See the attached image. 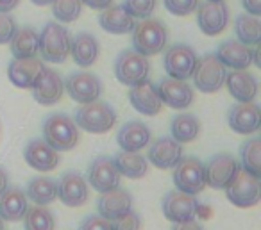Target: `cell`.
I'll use <instances>...</instances> for the list:
<instances>
[{"label":"cell","instance_id":"6da1fadb","mask_svg":"<svg viewBox=\"0 0 261 230\" xmlns=\"http://www.w3.org/2000/svg\"><path fill=\"white\" fill-rule=\"evenodd\" d=\"M133 38L130 43L136 52H140L145 58L150 55H158L163 52L168 41V31L161 20L158 18H145L135 23V29L130 31Z\"/></svg>","mask_w":261,"mask_h":230},{"label":"cell","instance_id":"7a4b0ae2","mask_svg":"<svg viewBox=\"0 0 261 230\" xmlns=\"http://www.w3.org/2000/svg\"><path fill=\"white\" fill-rule=\"evenodd\" d=\"M43 139L58 152H70L79 143V127L65 112H54L43 122Z\"/></svg>","mask_w":261,"mask_h":230},{"label":"cell","instance_id":"3957f363","mask_svg":"<svg viewBox=\"0 0 261 230\" xmlns=\"http://www.w3.org/2000/svg\"><path fill=\"white\" fill-rule=\"evenodd\" d=\"M73 122L79 129L90 134H106L115 127L116 112L108 102L93 100L77 109L73 114Z\"/></svg>","mask_w":261,"mask_h":230},{"label":"cell","instance_id":"277c9868","mask_svg":"<svg viewBox=\"0 0 261 230\" xmlns=\"http://www.w3.org/2000/svg\"><path fill=\"white\" fill-rule=\"evenodd\" d=\"M70 36L68 29L59 22H48L40 33V48L41 59L52 65H63L70 55Z\"/></svg>","mask_w":261,"mask_h":230},{"label":"cell","instance_id":"5b68a950","mask_svg":"<svg viewBox=\"0 0 261 230\" xmlns=\"http://www.w3.org/2000/svg\"><path fill=\"white\" fill-rule=\"evenodd\" d=\"M150 61L149 58L136 52L135 48H127L118 54L115 61V77L123 86H136L149 79Z\"/></svg>","mask_w":261,"mask_h":230},{"label":"cell","instance_id":"8992f818","mask_svg":"<svg viewBox=\"0 0 261 230\" xmlns=\"http://www.w3.org/2000/svg\"><path fill=\"white\" fill-rule=\"evenodd\" d=\"M227 75V68L218 61L215 54H206L197 59L195 70H193V86L200 93L213 95L222 90Z\"/></svg>","mask_w":261,"mask_h":230},{"label":"cell","instance_id":"52a82bcc","mask_svg":"<svg viewBox=\"0 0 261 230\" xmlns=\"http://www.w3.org/2000/svg\"><path fill=\"white\" fill-rule=\"evenodd\" d=\"M174 180L175 189L182 191L188 194H199L206 187V177H204V162L199 157H182L181 161L175 164Z\"/></svg>","mask_w":261,"mask_h":230},{"label":"cell","instance_id":"ba28073f","mask_svg":"<svg viewBox=\"0 0 261 230\" xmlns=\"http://www.w3.org/2000/svg\"><path fill=\"white\" fill-rule=\"evenodd\" d=\"M238 159L231 154H217L204 164V177H206V186L211 189H225L229 184L234 180V177L240 173Z\"/></svg>","mask_w":261,"mask_h":230},{"label":"cell","instance_id":"9c48e42d","mask_svg":"<svg viewBox=\"0 0 261 230\" xmlns=\"http://www.w3.org/2000/svg\"><path fill=\"white\" fill-rule=\"evenodd\" d=\"M225 196L234 207L249 209L259 202V177H254L247 173L245 169H240L231 184L225 187Z\"/></svg>","mask_w":261,"mask_h":230},{"label":"cell","instance_id":"30bf717a","mask_svg":"<svg viewBox=\"0 0 261 230\" xmlns=\"http://www.w3.org/2000/svg\"><path fill=\"white\" fill-rule=\"evenodd\" d=\"M199 207H200V204L195 198V194L182 193V191H179V189H174L165 194L163 204H161L165 218L172 223L193 221V219L197 218Z\"/></svg>","mask_w":261,"mask_h":230},{"label":"cell","instance_id":"8fae6325","mask_svg":"<svg viewBox=\"0 0 261 230\" xmlns=\"http://www.w3.org/2000/svg\"><path fill=\"white\" fill-rule=\"evenodd\" d=\"M197 59H199V55H197V52L190 45L177 43L168 48L167 54H165L163 58L165 72L172 79L188 80L192 77L193 70H195Z\"/></svg>","mask_w":261,"mask_h":230},{"label":"cell","instance_id":"7c38bea8","mask_svg":"<svg viewBox=\"0 0 261 230\" xmlns=\"http://www.w3.org/2000/svg\"><path fill=\"white\" fill-rule=\"evenodd\" d=\"M65 91L70 95L77 104H90L98 100L102 95V82L95 73L91 72H73L66 77Z\"/></svg>","mask_w":261,"mask_h":230},{"label":"cell","instance_id":"4fadbf2b","mask_svg":"<svg viewBox=\"0 0 261 230\" xmlns=\"http://www.w3.org/2000/svg\"><path fill=\"white\" fill-rule=\"evenodd\" d=\"M120 179L122 175L109 155H98L97 159H93L86 173V182L98 193H108L120 187Z\"/></svg>","mask_w":261,"mask_h":230},{"label":"cell","instance_id":"5bb4252c","mask_svg":"<svg viewBox=\"0 0 261 230\" xmlns=\"http://www.w3.org/2000/svg\"><path fill=\"white\" fill-rule=\"evenodd\" d=\"M195 11L199 29L206 36H218L220 33H224L229 23V8L224 0L220 2L204 0L202 4L197 6Z\"/></svg>","mask_w":261,"mask_h":230},{"label":"cell","instance_id":"9a60e30c","mask_svg":"<svg viewBox=\"0 0 261 230\" xmlns=\"http://www.w3.org/2000/svg\"><path fill=\"white\" fill-rule=\"evenodd\" d=\"M156 88L161 102L170 109H177V111L188 109L193 104V98H195L193 88L186 80L165 77V79L160 80V84Z\"/></svg>","mask_w":261,"mask_h":230},{"label":"cell","instance_id":"2e32d148","mask_svg":"<svg viewBox=\"0 0 261 230\" xmlns=\"http://www.w3.org/2000/svg\"><path fill=\"white\" fill-rule=\"evenodd\" d=\"M45 63L36 58L13 59L8 66V77L20 90H33L45 72Z\"/></svg>","mask_w":261,"mask_h":230},{"label":"cell","instance_id":"e0dca14e","mask_svg":"<svg viewBox=\"0 0 261 230\" xmlns=\"http://www.w3.org/2000/svg\"><path fill=\"white\" fill-rule=\"evenodd\" d=\"M227 123L232 132L250 136L259 130V105L254 102H238L227 112Z\"/></svg>","mask_w":261,"mask_h":230},{"label":"cell","instance_id":"ac0fdd59","mask_svg":"<svg viewBox=\"0 0 261 230\" xmlns=\"http://www.w3.org/2000/svg\"><path fill=\"white\" fill-rule=\"evenodd\" d=\"M88 182L79 171H68L58 180V198L66 207H81L88 202Z\"/></svg>","mask_w":261,"mask_h":230},{"label":"cell","instance_id":"d6986e66","mask_svg":"<svg viewBox=\"0 0 261 230\" xmlns=\"http://www.w3.org/2000/svg\"><path fill=\"white\" fill-rule=\"evenodd\" d=\"M182 159V145L177 143L172 136L158 137L149 147L147 161L158 169H172L175 168L179 161Z\"/></svg>","mask_w":261,"mask_h":230},{"label":"cell","instance_id":"ffe728a7","mask_svg":"<svg viewBox=\"0 0 261 230\" xmlns=\"http://www.w3.org/2000/svg\"><path fill=\"white\" fill-rule=\"evenodd\" d=\"M129 102L133 105V109L143 116H156L163 109V102L160 98L156 84H152L149 79L130 88Z\"/></svg>","mask_w":261,"mask_h":230},{"label":"cell","instance_id":"44dd1931","mask_svg":"<svg viewBox=\"0 0 261 230\" xmlns=\"http://www.w3.org/2000/svg\"><path fill=\"white\" fill-rule=\"evenodd\" d=\"M23 159L36 171H52L59 166V152L45 139H31L23 148Z\"/></svg>","mask_w":261,"mask_h":230},{"label":"cell","instance_id":"7402d4cb","mask_svg":"<svg viewBox=\"0 0 261 230\" xmlns=\"http://www.w3.org/2000/svg\"><path fill=\"white\" fill-rule=\"evenodd\" d=\"M218 61L231 70H249L254 65V50L252 47L242 43L238 40H227L218 47L217 54Z\"/></svg>","mask_w":261,"mask_h":230},{"label":"cell","instance_id":"603a6c76","mask_svg":"<svg viewBox=\"0 0 261 230\" xmlns=\"http://www.w3.org/2000/svg\"><path fill=\"white\" fill-rule=\"evenodd\" d=\"M98 214L102 218L115 221V219L122 218L129 211H133V196L127 189L116 187L108 193H100V198L97 202Z\"/></svg>","mask_w":261,"mask_h":230},{"label":"cell","instance_id":"cb8c5ba5","mask_svg":"<svg viewBox=\"0 0 261 230\" xmlns=\"http://www.w3.org/2000/svg\"><path fill=\"white\" fill-rule=\"evenodd\" d=\"M150 139H152V132L143 122L133 120L127 122L120 127L118 134H116V143H118L120 150L123 152H140L143 148L149 147Z\"/></svg>","mask_w":261,"mask_h":230},{"label":"cell","instance_id":"d4e9b609","mask_svg":"<svg viewBox=\"0 0 261 230\" xmlns=\"http://www.w3.org/2000/svg\"><path fill=\"white\" fill-rule=\"evenodd\" d=\"M65 93V80L56 70L45 68L41 79L33 88V98L40 105H54L63 98Z\"/></svg>","mask_w":261,"mask_h":230},{"label":"cell","instance_id":"484cf974","mask_svg":"<svg viewBox=\"0 0 261 230\" xmlns=\"http://www.w3.org/2000/svg\"><path fill=\"white\" fill-rule=\"evenodd\" d=\"M70 54L77 66L90 68L97 63L98 54H100V45L91 33H77L70 40Z\"/></svg>","mask_w":261,"mask_h":230},{"label":"cell","instance_id":"4316f807","mask_svg":"<svg viewBox=\"0 0 261 230\" xmlns=\"http://www.w3.org/2000/svg\"><path fill=\"white\" fill-rule=\"evenodd\" d=\"M227 91L236 102H254L257 95V79L247 70H232L225 75Z\"/></svg>","mask_w":261,"mask_h":230},{"label":"cell","instance_id":"83f0119b","mask_svg":"<svg viewBox=\"0 0 261 230\" xmlns=\"http://www.w3.org/2000/svg\"><path fill=\"white\" fill-rule=\"evenodd\" d=\"M135 18L127 13V9L123 8V4L109 6V8L102 9V13L98 15V25L109 34H129L135 29Z\"/></svg>","mask_w":261,"mask_h":230},{"label":"cell","instance_id":"f1b7e54d","mask_svg":"<svg viewBox=\"0 0 261 230\" xmlns=\"http://www.w3.org/2000/svg\"><path fill=\"white\" fill-rule=\"evenodd\" d=\"M27 207H29V200L25 191H22L20 187H8L0 196V218L4 221H20Z\"/></svg>","mask_w":261,"mask_h":230},{"label":"cell","instance_id":"f546056e","mask_svg":"<svg viewBox=\"0 0 261 230\" xmlns=\"http://www.w3.org/2000/svg\"><path fill=\"white\" fill-rule=\"evenodd\" d=\"M115 161L116 169L120 171L122 177L127 179L138 180L149 173V161L147 157H143L140 152H118V154L113 157Z\"/></svg>","mask_w":261,"mask_h":230},{"label":"cell","instance_id":"4dcf8cb0","mask_svg":"<svg viewBox=\"0 0 261 230\" xmlns=\"http://www.w3.org/2000/svg\"><path fill=\"white\" fill-rule=\"evenodd\" d=\"M9 48L15 59H27L36 58L38 48H40V34L33 27H22L16 29L9 41Z\"/></svg>","mask_w":261,"mask_h":230},{"label":"cell","instance_id":"1f68e13d","mask_svg":"<svg viewBox=\"0 0 261 230\" xmlns=\"http://www.w3.org/2000/svg\"><path fill=\"white\" fill-rule=\"evenodd\" d=\"M27 200L34 205H50L58 200V182L50 177H34L27 184Z\"/></svg>","mask_w":261,"mask_h":230},{"label":"cell","instance_id":"d6a6232c","mask_svg":"<svg viewBox=\"0 0 261 230\" xmlns=\"http://www.w3.org/2000/svg\"><path fill=\"white\" fill-rule=\"evenodd\" d=\"M170 132L177 143H192L200 132V122L197 116L190 114V112H181L172 120Z\"/></svg>","mask_w":261,"mask_h":230},{"label":"cell","instance_id":"836d02e7","mask_svg":"<svg viewBox=\"0 0 261 230\" xmlns=\"http://www.w3.org/2000/svg\"><path fill=\"white\" fill-rule=\"evenodd\" d=\"M234 33L238 41L249 45V47H257L261 38V22L259 16L252 15H238L234 20Z\"/></svg>","mask_w":261,"mask_h":230},{"label":"cell","instance_id":"e575fe53","mask_svg":"<svg viewBox=\"0 0 261 230\" xmlns=\"http://www.w3.org/2000/svg\"><path fill=\"white\" fill-rule=\"evenodd\" d=\"M23 226L25 230H54L56 219L54 214L45 205H33L27 207L23 214Z\"/></svg>","mask_w":261,"mask_h":230},{"label":"cell","instance_id":"d590c367","mask_svg":"<svg viewBox=\"0 0 261 230\" xmlns=\"http://www.w3.org/2000/svg\"><path fill=\"white\" fill-rule=\"evenodd\" d=\"M259 137H252V139H247L240 147V157H242L243 169L254 177H259Z\"/></svg>","mask_w":261,"mask_h":230},{"label":"cell","instance_id":"8d00e7d4","mask_svg":"<svg viewBox=\"0 0 261 230\" xmlns=\"http://www.w3.org/2000/svg\"><path fill=\"white\" fill-rule=\"evenodd\" d=\"M52 15L59 23H72L83 13V0H52Z\"/></svg>","mask_w":261,"mask_h":230},{"label":"cell","instance_id":"74e56055","mask_svg":"<svg viewBox=\"0 0 261 230\" xmlns=\"http://www.w3.org/2000/svg\"><path fill=\"white\" fill-rule=\"evenodd\" d=\"M156 4L158 0H123V8L135 20L150 18L154 9H156Z\"/></svg>","mask_w":261,"mask_h":230},{"label":"cell","instance_id":"f35d334b","mask_svg":"<svg viewBox=\"0 0 261 230\" xmlns=\"http://www.w3.org/2000/svg\"><path fill=\"white\" fill-rule=\"evenodd\" d=\"M165 8L174 16H190L199 6V0H163Z\"/></svg>","mask_w":261,"mask_h":230},{"label":"cell","instance_id":"ab89813d","mask_svg":"<svg viewBox=\"0 0 261 230\" xmlns=\"http://www.w3.org/2000/svg\"><path fill=\"white\" fill-rule=\"evenodd\" d=\"M142 228V218L135 211H129L122 218L111 221V230H140Z\"/></svg>","mask_w":261,"mask_h":230},{"label":"cell","instance_id":"60d3db41","mask_svg":"<svg viewBox=\"0 0 261 230\" xmlns=\"http://www.w3.org/2000/svg\"><path fill=\"white\" fill-rule=\"evenodd\" d=\"M16 29H18L16 20L9 13H0V45L9 43Z\"/></svg>","mask_w":261,"mask_h":230},{"label":"cell","instance_id":"b9f144b4","mask_svg":"<svg viewBox=\"0 0 261 230\" xmlns=\"http://www.w3.org/2000/svg\"><path fill=\"white\" fill-rule=\"evenodd\" d=\"M79 230H111V221L100 214H90L83 219Z\"/></svg>","mask_w":261,"mask_h":230},{"label":"cell","instance_id":"7bdbcfd3","mask_svg":"<svg viewBox=\"0 0 261 230\" xmlns=\"http://www.w3.org/2000/svg\"><path fill=\"white\" fill-rule=\"evenodd\" d=\"M242 6L247 11V15H252V16L261 15V0H242Z\"/></svg>","mask_w":261,"mask_h":230},{"label":"cell","instance_id":"ee69618b","mask_svg":"<svg viewBox=\"0 0 261 230\" xmlns=\"http://www.w3.org/2000/svg\"><path fill=\"white\" fill-rule=\"evenodd\" d=\"M115 0H83V6H88L90 9H95V11H102V9L109 8Z\"/></svg>","mask_w":261,"mask_h":230},{"label":"cell","instance_id":"f6af8a7d","mask_svg":"<svg viewBox=\"0 0 261 230\" xmlns=\"http://www.w3.org/2000/svg\"><path fill=\"white\" fill-rule=\"evenodd\" d=\"M172 230H204L199 223L193 219V221H182V223H174Z\"/></svg>","mask_w":261,"mask_h":230},{"label":"cell","instance_id":"bcb514c9","mask_svg":"<svg viewBox=\"0 0 261 230\" xmlns=\"http://www.w3.org/2000/svg\"><path fill=\"white\" fill-rule=\"evenodd\" d=\"M22 0H0V13H11L20 6Z\"/></svg>","mask_w":261,"mask_h":230},{"label":"cell","instance_id":"7dc6e473","mask_svg":"<svg viewBox=\"0 0 261 230\" xmlns=\"http://www.w3.org/2000/svg\"><path fill=\"white\" fill-rule=\"evenodd\" d=\"M8 187H9V175H8V171L0 166V196H2V193H4Z\"/></svg>","mask_w":261,"mask_h":230},{"label":"cell","instance_id":"c3c4849f","mask_svg":"<svg viewBox=\"0 0 261 230\" xmlns=\"http://www.w3.org/2000/svg\"><path fill=\"white\" fill-rule=\"evenodd\" d=\"M34 6H40V8H43V6H48L52 2V0H31Z\"/></svg>","mask_w":261,"mask_h":230},{"label":"cell","instance_id":"681fc988","mask_svg":"<svg viewBox=\"0 0 261 230\" xmlns=\"http://www.w3.org/2000/svg\"><path fill=\"white\" fill-rule=\"evenodd\" d=\"M4 219H2V218H0V230H4Z\"/></svg>","mask_w":261,"mask_h":230},{"label":"cell","instance_id":"f907efd6","mask_svg":"<svg viewBox=\"0 0 261 230\" xmlns=\"http://www.w3.org/2000/svg\"><path fill=\"white\" fill-rule=\"evenodd\" d=\"M210 2H220V0H210Z\"/></svg>","mask_w":261,"mask_h":230}]
</instances>
